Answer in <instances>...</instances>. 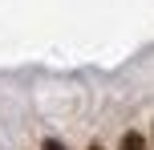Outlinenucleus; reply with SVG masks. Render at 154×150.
I'll use <instances>...</instances> for the list:
<instances>
[{"label":"nucleus","instance_id":"nucleus-1","mask_svg":"<svg viewBox=\"0 0 154 150\" xmlns=\"http://www.w3.org/2000/svg\"><path fill=\"white\" fill-rule=\"evenodd\" d=\"M118 150H150V146H146V138H142L138 130H126V134H122V146H118Z\"/></svg>","mask_w":154,"mask_h":150},{"label":"nucleus","instance_id":"nucleus-2","mask_svg":"<svg viewBox=\"0 0 154 150\" xmlns=\"http://www.w3.org/2000/svg\"><path fill=\"white\" fill-rule=\"evenodd\" d=\"M41 150H69V146H65L61 138H45V146H41Z\"/></svg>","mask_w":154,"mask_h":150}]
</instances>
